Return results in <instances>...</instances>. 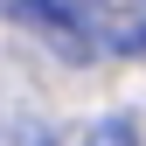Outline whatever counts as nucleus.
<instances>
[{
  "mask_svg": "<svg viewBox=\"0 0 146 146\" xmlns=\"http://www.w3.org/2000/svg\"><path fill=\"white\" fill-rule=\"evenodd\" d=\"M0 14L7 21H21V28H35L49 49H63L70 63H84L90 49H98V14H84V0H0Z\"/></svg>",
  "mask_w": 146,
  "mask_h": 146,
  "instance_id": "1",
  "label": "nucleus"
},
{
  "mask_svg": "<svg viewBox=\"0 0 146 146\" xmlns=\"http://www.w3.org/2000/svg\"><path fill=\"white\" fill-rule=\"evenodd\" d=\"M0 146H56V132H49L42 118H7L0 125Z\"/></svg>",
  "mask_w": 146,
  "mask_h": 146,
  "instance_id": "2",
  "label": "nucleus"
},
{
  "mask_svg": "<svg viewBox=\"0 0 146 146\" xmlns=\"http://www.w3.org/2000/svg\"><path fill=\"white\" fill-rule=\"evenodd\" d=\"M84 146H139V125H132V118H98V125L84 132Z\"/></svg>",
  "mask_w": 146,
  "mask_h": 146,
  "instance_id": "3",
  "label": "nucleus"
}]
</instances>
